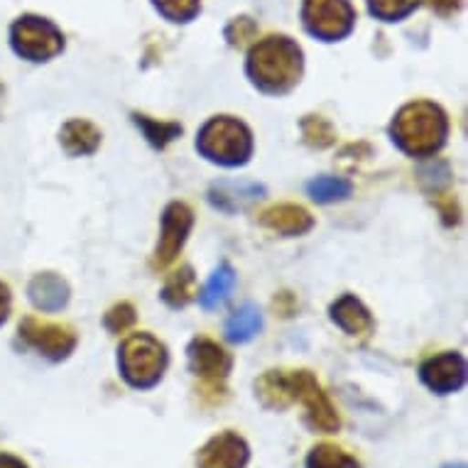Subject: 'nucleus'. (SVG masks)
<instances>
[{
  "label": "nucleus",
  "instance_id": "obj_1",
  "mask_svg": "<svg viewBox=\"0 0 468 468\" xmlns=\"http://www.w3.org/2000/svg\"><path fill=\"white\" fill-rule=\"evenodd\" d=\"M10 39H13V47H16L17 54H25V57H32V59L47 57L59 47L57 30L45 20H39V17H20L10 30Z\"/></svg>",
  "mask_w": 468,
  "mask_h": 468
},
{
  "label": "nucleus",
  "instance_id": "obj_2",
  "mask_svg": "<svg viewBox=\"0 0 468 468\" xmlns=\"http://www.w3.org/2000/svg\"><path fill=\"white\" fill-rule=\"evenodd\" d=\"M246 441L236 434H221L208 441L199 453V468H246Z\"/></svg>",
  "mask_w": 468,
  "mask_h": 468
},
{
  "label": "nucleus",
  "instance_id": "obj_3",
  "mask_svg": "<svg viewBox=\"0 0 468 468\" xmlns=\"http://www.w3.org/2000/svg\"><path fill=\"white\" fill-rule=\"evenodd\" d=\"M422 378L431 390L444 395V392H452L459 388L461 380H463V368H461L459 361H437L424 368Z\"/></svg>",
  "mask_w": 468,
  "mask_h": 468
},
{
  "label": "nucleus",
  "instance_id": "obj_4",
  "mask_svg": "<svg viewBox=\"0 0 468 468\" xmlns=\"http://www.w3.org/2000/svg\"><path fill=\"white\" fill-rule=\"evenodd\" d=\"M307 468H361L354 456L344 453L338 446H314L307 459Z\"/></svg>",
  "mask_w": 468,
  "mask_h": 468
},
{
  "label": "nucleus",
  "instance_id": "obj_5",
  "mask_svg": "<svg viewBox=\"0 0 468 468\" xmlns=\"http://www.w3.org/2000/svg\"><path fill=\"white\" fill-rule=\"evenodd\" d=\"M261 329V314L255 307L240 309L233 314V319L229 322V338L230 341H248V338L258 334Z\"/></svg>",
  "mask_w": 468,
  "mask_h": 468
},
{
  "label": "nucleus",
  "instance_id": "obj_6",
  "mask_svg": "<svg viewBox=\"0 0 468 468\" xmlns=\"http://www.w3.org/2000/svg\"><path fill=\"white\" fill-rule=\"evenodd\" d=\"M230 287H233V272L230 268H221L216 270L211 280H208L207 290L201 294V304L204 307H216V304H221L226 297H229Z\"/></svg>",
  "mask_w": 468,
  "mask_h": 468
},
{
  "label": "nucleus",
  "instance_id": "obj_7",
  "mask_svg": "<svg viewBox=\"0 0 468 468\" xmlns=\"http://www.w3.org/2000/svg\"><path fill=\"white\" fill-rule=\"evenodd\" d=\"M309 192H312V197L319 201L341 199V197H346V194H348V185H346V182H341V179L322 177L309 185Z\"/></svg>",
  "mask_w": 468,
  "mask_h": 468
},
{
  "label": "nucleus",
  "instance_id": "obj_8",
  "mask_svg": "<svg viewBox=\"0 0 468 468\" xmlns=\"http://www.w3.org/2000/svg\"><path fill=\"white\" fill-rule=\"evenodd\" d=\"M0 468H27V463L10 453H0Z\"/></svg>",
  "mask_w": 468,
  "mask_h": 468
},
{
  "label": "nucleus",
  "instance_id": "obj_9",
  "mask_svg": "<svg viewBox=\"0 0 468 468\" xmlns=\"http://www.w3.org/2000/svg\"><path fill=\"white\" fill-rule=\"evenodd\" d=\"M5 314H8V290L0 284V322L5 319Z\"/></svg>",
  "mask_w": 468,
  "mask_h": 468
},
{
  "label": "nucleus",
  "instance_id": "obj_10",
  "mask_svg": "<svg viewBox=\"0 0 468 468\" xmlns=\"http://www.w3.org/2000/svg\"><path fill=\"white\" fill-rule=\"evenodd\" d=\"M452 468H463V466H452Z\"/></svg>",
  "mask_w": 468,
  "mask_h": 468
}]
</instances>
